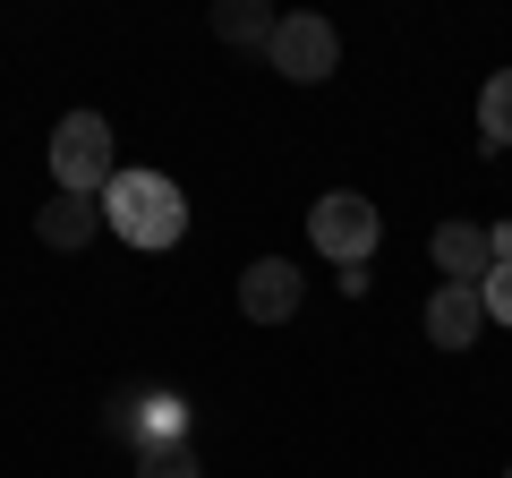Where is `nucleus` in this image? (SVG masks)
Masks as SVG:
<instances>
[{
    "label": "nucleus",
    "instance_id": "obj_1",
    "mask_svg": "<svg viewBox=\"0 0 512 478\" xmlns=\"http://www.w3.org/2000/svg\"><path fill=\"white\" fill-rule=\"evenodd\" d=\"M103 222L128 239V248H180L188 197H180L171 171H120V180L103 188Z\"/></svg>",
    "mask_w": 512,
    "mask_h": 478
},
{
    "label": "nucleus",
    "instance_id": "obj_2",
    "mask_svg": "<svg viewBox=\"0 0 512 478\" xmlns=\"http://www.w3.org/2000/svg\"><path fill=\"white\" fill-rule=\"evenodd\" d=\"M52 180L60 197H94L103 205V188L120 180V154H111V120L103 111H69L52 129Z\"/></svg>",
    "mask_w": 512,
    "mask_h": 478
},
{
    "label": "nucleus",
    "instance_id": "obj_3",
    "mask_svg": "<svg viewBox=\"0 0 512 478\" xmlns=\"http://www.w3.org/2000/svg\"><path fill=\"white\" fill-rule=\"evenodd\" d=\"M308 239H316V257H333L342 274H367V257H376V239H384V214L359 188H325L308 205Z\"/></svg>",
    "mask_w": 512,
    "mask_h": 478
},
{
    "label": "nucleus",
    "instance_id": "obj_4",
    "mask_svg": "<svg viewBox=\"0 0 512 478\" xmlns=\"http://www.w3.org/2000/svg\"><path fill=\"white\" fill-rule=\"evenodd\" d=\"M265 60H274V69L291 77V86H325V77L342 69V35H333L325 18H308V9H299V18H282V26H274Z\"/></svg>",
    "mask_w": 512,
    "mask_h": 478
},
{
    "label": "nucleus",
    "instance_id": "obj_5",
    "mask_svg": "<svg viewBox=\"0 0 512 478\" xmlns=\"http://www.w3.org/2000/svg\"><path fill=\"white\" fill-rule=\"evenodd\" d=\"M299 299H308V282H299L291 257H256L248 274H239V316H248V325H291Z\"/></svg>",
    "mask_w": 512,
    "mask_h": 478
},
{
    "label": "nucleus",
    "instance_id": "obj_6",
    "mask_svg": "<svg viewBox=\"0 0 512 478\" xmlns=\"http://www.w3.org/2000/svg\"><path fill=\"white\" fill-rule=\"evenodd\" d=\"M111 436H128L137 453H154V444H188V402H180V393H128V402L111 410Z\"/></svg>",
    "mask_w": 512,
    "mask_h": 478
},
{
    "label": "nucleus",
    "instance_id": "obj_7",
    "mask_svg": "<svg viewBox=\"0 0 512 478\" xmlns=\"http://www.w3.org/2000/svg\"><path fill=\"white\" fill-rule=\"evenodd\" d=\"M478 333H487V299H478V282H436V291H427V342H436V350H470Z\"/></svg>",
    "mask_w": 512,
    "mask_h": 478
},
{
    "label": "nucleus",
    "instance_id": "obj_8",
    "mask_svg": "<svg viewBox=\"0 0 512 478\" xmlns=\"http://www.w3.org/2000/svg\"><path fill=\"white\" fill-rule=\"evenodd\" d=\"M436 274H444V282H487V274H495L487 222H436Z\"/></svg>",
    "mask_w": 512,
    "mask_h": 478
},
{
    "label": "nucleus",
    "instance_id": "obj_9",
    "mask_svg": "<svg viewBox=\"0 0 512 478\" xmlns=\"http://www.w3.org/2000/svg\"><path fill=\"white\" fill-rule=\"evenodd\" d=\"M94 231H103V205H94V197H52L35 214V239H43V248H60V257H77Z\"/></svg>",
    "mask_w": 512,
    "mask_h": 478
},
{
    "label": "nucleus",
    "instance_id": "obj_10",
    "mask_svg": "<svg viewBox=\"0 0 512 478\" xmlns=\"http://www.w3.org/2000/svg\"><path fill=\"white\" fill-rule=\"evenodd\" d=\"M274 9H265V0H222L214 9V35L222 43H239V52H265V43H274Z\"/></svg>",
    "mask_w": 512,
    "mask_h": 478
},
{
    "label": "nucleus",
    "instance_id": "obj_11",
    "mask_svg": "<svg viewBox=\"0 0 512 478\" xmlns=\"http://www.w3.org/2000/svg\"><path fill=\"white\" fill-rule=\"evenodd\" d=\"M478 146H487V154L512 146V69H495L487 94H478Z\"/></svg>",
    "mask_w": 512,
    "mask_h": 478
},
{
    "label": "nucleus",
    "instance_id": "obj_12",
    "mask_svg": "<svg viewBox=\"0 0 512 478\" xmlns=\"http://www.w3.org/2000/svg\"><path fill=\"white\" fill-rule=\"evenodd\" d=\"M137 478H197V444H154V453H137Z\"/></svg>",
    "mask_w": 512,
    "mask_h": 478
},
{
    "label": "nucleus",
    "instance_id": "obj_13",
    "mask_svg": "<svg viewBox=\"0 0 512 478\" xmlns=\"http://www.w3.org/2000/svg\"><path fill=\"white\" fill-rule=\"evenodd\" d=\"M478 299H487V325H504V333H512V265H495V274L478 282Z\"/></svg>",
    "mask_w": 512,
    "mask_h": 478
},
{
    "label": "nucleus",
    "instance_id": "obj_14",
    "mask_svg": "<svg viewBox=\"0 0 512 478\" xmlns=\"http://www.w3.org/2000/svg\"><path fill=\"white\" fill-rule=\"evenodd\" d=\"M504 478H512V470H504Z\"/></svg>",
    "mask_w": 512,
    "mask_h": 478
}]
</instances>
